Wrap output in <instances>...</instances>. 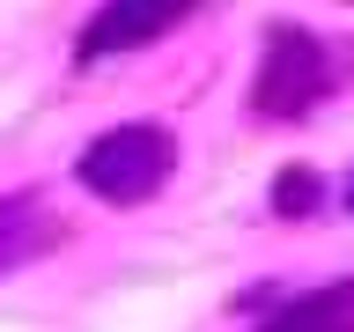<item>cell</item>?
I'll use <instances>...</instances> for the list:
<instances>
[{
	"label": "cell",
	"instance_id": "6da1fadb",
	"mask_svg": "<svg viewBox=\"0 0 354 332\" xmlns=\"http://www.w3.org/2000/svg\"><path fill=\"white\" fill-rule=\"evenodd\" d=\"M170 133L162 126H118V133H104V140H88V155H82V185L96 199H148L162 177H170Z\"/></svg>",
	"mask_w": 354,
	"mask_h": 332
},
{
	"label": "cell",
	"instance_id": "7a4b0ae2",
	"mask_svg": "<svg viewBox=\"0 0 354 332\" xmlns=\"http://www.w3.org/2000/svg\"><path fill=\"white\" fill-rule=\"evenodd\" d=\"M251 96H259L266 118H295V111H310L317 96H325V44L310 37V30H273Z\"/></svg>",
	"mask_w": 354,
	"mask_h": 332
},
{
	"label": "cell",
	"instance_id": "3957f363",
	"mask_svg": "<svg viewBox=\"0 0 354 332\" xmlns=\"http://www.w3.org/2000/svg\"><path fill=\"white\" fill-rule=\"evenodd\" d=\"M192 0H104L96 15H88V30H82V59H111V52H133V44H148V37H162L177 15H185Z\"/></svg>",
	"mask_w": 354,
	"mask_h": 332
},
{
	"label": "cell",
	"instance_id": "277c9868",
	"mask_svg": "<svg viewBox=\"0 0 354 332\" xmlns=\"http://www.w3.org/2000/svg\"><path fill=\"white\" fill-rule=\"evenodd\" d=\"M266 332H354V281L325 288V295H303L295 310H281Z\"/></svg>",
	"mask_w": 354,
	"mask_h": 332
},
{
	"label": "cell",
	"instance_id": "5b68a950",
	"mask_svg": "<svg viewBox=\"0 0 354 332\" xmlns=\"http://www.w3.org/2000/svg\"><path fill=\"white\" fill-rule=\"evenodd\" d=\"M273 207H281V214H310V207H317V177L310 170H281L273 177Z\"/></svg>",
	"mask_w": 354,
	"mask_h": 332
},
{
	"label": "cell",
	"instance_id": "8992f818",
	"mask_svg": "<svg viewBox=\"0 0 354 332\" xmlns=\"http://www.w3.org/2000/svg\"><path fill=\"white\" fill-rule=\"evenodd\" d=\"M347 207H354V177H347Z\"/></svg>",
	"mask_w": 354,
	"mask_h": 332
},
{
	"label": "cell",
	"instance_id": "52a82bcc",
	"mask_svg": "<svg viewBox=\"0 0 354 332\" xmlns=\"http://www.w3.org/2000/svg\"><path fill=\"white\" fill-rule=\"evenodd\" d=\"M8 214H15V207H0V221H8Z\"/></svg>",
	"mask_w": 354,
	"mask_h": 332
}]
</instances>
